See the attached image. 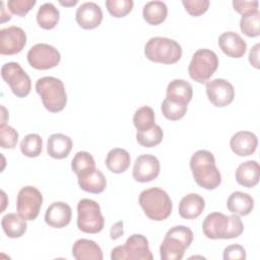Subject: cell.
I'll list each match as a JSON object with an SVG mask.
<instances>
[{
    "mask_svg": "<svg viewBox=\"0 0 260 260\" xmlns=\"http://www.w3.org/2000/svg\"><path fill=\"white\" fill-rule=\"evenodd\" d=\"M190 168L194 181L204 189L213 190L221 183V175L215 166V158L208 150H197L191 156Z\"/></svg>",
    "mask_w": 260,
    "mask_h": 260,
    "instance_id": "1",
    "label": "cell"
},
{
    "mask_svg": "<svg viewBox=\"0 0 260 260\" xmlns=\"http://www.w3.org/2000/svg\"><path fill=\"white\" fill-rule=\"evenodd\" d=\"M202 231L208 239H234L242 235L244 224L237 214L228 216L220 212H211L204 218Z\"/></svg>",
    "mask_w": 260,
    "mask_h": 260,
    "instance_id": "2",
    "label": "cell"
},
{
    "mask_svg": "<svg viewBox=\"0 0 260 260\" xmlns=\"http://www.w3.org/2000/svg\"><path fill=\"white\" fill-rule=\"evenodd\" d=\"M139 204L145 215L156 221L168 218L173 208L169 194L157 187L143 190L139 195Z\"/></svg>",
    "mask_w": 260,
    "mask_h": 260,
    "instance_id": "3",
    "label": "cell"
},
{
    "mask_svg": "<svg viewBox=\"0 0 260 260\" xmlns=\"http://www.w3.org/2000/svg\"><path fill=\"white\" fill-rule=\"evenodd\" d=\"M193 232L185 225L170 229L159 247L161 260H180L193 241Z\"/></svg>",
    "mask_w": 260,
    "mask_h": 260,
    "instance_id": "4",
    "label": "cell"
},
{
    "mask_svg": "<svg viewBox=\"0 0 260 260\" xmlns=\"http://www.w3.org/2000/svg\"><path fill=\"white\" fill-rule=\"evenodd\" d=\"M36 90L41 96L44 107L52 113L61 112L67 104V94L63 82L53 76L39 78Z\"/></svg>",
    "mask_w": 260,
    "mask_h": 260,
    "instance_id": "5",
    "label": "cell"
},
{
    "mask_svg": "<svg viewBox=\"0 0 260 260\" xmlns=\"http://www.w3.org/2000/svg\"><path fill=\"white\" fill-rule=\"evenodd\" d=\"M145 57L155 63L174 64L182 57L181 45L169 38L154 37L144 47Z\"/></svg>",
    "mask_w": 260,
    "mask_h": 260,
    "instance_id": "6",
    "label": "cell"
},
{
    "mask_svg": "<svg viewBox=\"0 0 260 260\" xmlns=\"http://www.w3.org/2000/svg\"><path fill=\"white\" fill-rule=\"evenodd\" d=\"M218 67L217 55L209 49H199L191 59L188 67L190 77L198 82H207Z\"/></svg>",
    "mask_w": 260,
    "mask_h": 260,
    "instance_id": "7",
    "label": "cell"
},
{
    "mask_svg": "<svg viewBox=\"0 0 260 260\" xmlns=\"http://www.w3.org/2000/svg\"><path fill=\"white\" fill-rule=\"evenodd\" d=\"M105 225V218L99 203L91 199H81L77 204V226L86 234H98Z\"/></svg>",
    "mask_w": 260,
    "mask_h": 260,
    "instance_id": "8",
    "label": "cell"
},
{
    "mask_svg": "<svg viewBox=\"0 0 260 260\" xmlns=\"http://www.w3.org/2000/svg\"><path fill=\"white\" fill-rule=\"evenodd\" d=\"M113 260H152L147 239L140 234L130 236L123 246L115 247L112 250Z\"/></svg>",
    "mask_w": 260,
    "mask_h": 260,
    "instance_id": "9",
    "label": "cell"
},
{
    "mask_svg": "<svg viewBox=\"0 0 260 260\" xmlns=\"http://www.w3.org/2000/svg\"><path fill=\"white\" fill-rule=\"evenodd\" d=\"M1 76L17 98H25L30 92V77L18 63H5L1 68Z\"/></svg>",
    "mask_w": 260,
    "mask_h": 260,
    "instance_id": "10",
    "label": "cell"
},
{
    "mask_svg": "<svg viewBox=\"0 0 260 260\" xmlns=\"http://www.w3.org/2000/svg\"><path fill=\"white\" fill-rule=\"evenodd\" d=\"M43 203V195L32 186L22 187L16 198L17 213L25 220H34L39 215Z\"/></svg>",
    "mask_w": 260,
    "mask_h": 260,
    "instance_id": "11",
    "label": "cell"
},
{
    "mask_svg": "<svg viewBox=\"0 0 260 260\" xmlns=\"http://www.w3.org/2000/svg\"><path fill=\"white\" fill-rule=\"evenodd\" d=\"M61 60L59 51L48 44H36L27 52V61L38 70H47L56 67Z\"/></svg>",
    "mask_w": 260,
    "mask_h": 260,
    "instance_id": "12",
    "label": "cell"
},
{
    "mask_svg": "<svg viewBox=\"0 0 260 260\" xmlns=\"http://www.w3.org/2000/svg\"><path fill=\"white\" fill-rule=\"evenodd\" d=\"M26 44L24 30L16 25L8 26L0 30V53L2 55H14L22 51Z\"/></svg>",
    "mask_w": 260,
    "mask_h": 260,
    "instance_id": "13",
    "label": "cell"
},
{
    "mask_svg": "<svg viewBox=\"0 0 260 260\" xmlns=\"http://www.w3.org/2000/svg\"><path fill=\"white\" fill-rule=\"evenodd\" d=\"M206 94L213 106L222 108L234 101L235 89L228 80L216 78L206 83Z\"/></svg>",
    "mask_w": 260,
    "mask_h": 260,
    "instance_id": "14",
    "label": "cell"
},
{
    "mask_svg": "<svg viewBox=\"0 0 260 260\" xmlns=\"http://www.w3.org/2000/svg\"><path fill=\"white\" fill-rule=\"evenodd\" d=\"M160 170L158 159L152 154L139 155L133 167L132 176L135 181L140 183L150 182L157 178Z\"/></svg>",
    "mask_w": 260,
    "mask_h": 260,
    "instance_id": "15",
    "label": "cell"
},
{
    "mask_svg": "<svg viewBox=\"0 0 260 260\" xmlns=\"http://www.w3.org/2000/svg\"><path fill=\"white\" fill-rule=\"evenodd\" d=\"M75 19L83 29L98 27L103 20V11L94 2H84L76 10Z\"/></svg>",
    "mask_w": 260,
    "mask_h": 260,
    "instance_id": "16",
    "label": "cell"
},
{
    "mask_svg": "<svg viewBox=\"0 0 260 260\" xmlns=\"http://www.w3.org/2000/svg\"><path fill=\"white\" fill-rule=\"evenodd\" d=\"M72 217L71 207L65 202H54L46 210L45 221L52 228L62 229L66 226Z\"/></svg>",
    "mask_w": 260,
    "mask_h": 260,
    "instance_id": "17",
    "label": "cell"
},
{
    "mask_svg": "<svg viewBox=\"0 0 260 260\" xmlns=\"http://www.w3.org/2000/svg\"><path fill=\"white\" fill-rule=\"evenodd\" d=\"M218 46L221 51L231 58H241L245 55L247 44L242 37L235 31H225L218 38Z\"/></svg>",
    "mask_w": 260,
    "mask_h": 260,
    "instance_id": "18",
    "label": "cell"
},
{
    "mask_svg": "<svg viewBox=\"0 0 260 260\" xmlns=\"http://www.w3.org/2000/svg\"><path fill=\"white\" fill-rule=\"evenodd\" d=\"M258 145L257 136L250 131H239L235 133L231 140L232 150L239 156H248L255 152Z\"/></svg>",
    "mask_w": 260,
    "mask_h": 260,
    "instance_id": "19",
    "label": "cell"
},
{
    "mask_svg": "<svg viewBox=\"0 0 260 260\" xmlns=\"http://www.w3.org/2000/svg\"><path fill=\"white\" fill-rule=\"evenodd\" d=\"M260 178V166L256 160L242 162L236 171V181L246 188L255 187Z\"/></svg>",
    "mask_w": 260,
    "mask_h": 260,
    "instance_id": "20",
    "label": "cell"
},
{
    "mask_svg": "<svg viewBox=\"0 0 260 260\" xmlns=\"http://www.w3.org/2000/svg\"><path fill=\"white\" fill-rule=\"evenodd\" d=\"M77 177H78L79 187L86 192L100 194L106 189V186H107L106 177L96 168L88 172H85Z\"/></svg>",
    "mask_w": 260,
    "mask_h": 260,
    "instance_id": "21",
    "label": "cell"
},
{
    "mask_svg": "<svg viewBox=\"0 0 260 260\" xmlns=\"http://www.w3.org/2000/svg\"><path fill=\"white\" fill-rule=\"evenodd\" d=\"M72 256L76 260H102L103 252L94 241L79 239L73 244Z\"/></svg>",
    "mask_w": 260,
    "mask_h": 260,
    "instance_id": "22",
    "label": "cell"
},
{
    "mask_svg": "<svg viewBox=\"0 0 260 260\" xmlns=\"http://www.w3.org/2000/svg\"><path fill=\"white\" fill-rule=\"evenodd\" d=\"M72 149V140L69 136L62 133L52 134L48 138L47 152L48 154L57 159H62L68 156Z\"/></svg>",
    "mask_w": 260,
    "mask_h": 260,
    "instance_id": "23",
    "label": "cell"
},
{
    "mask_svg": "<svg viewBox=\"0 0 260 260\" xmlns=\"http://www.w3.org/2000/svg\"><path fill=\"white\" fill-rule=\"evenodd\" d=\"M204 207V199L196 193H190L181 199L179 214L185 219H194L202 213Z\"/></svg>",
    "mask_w": 260,
    "mask_h": 260,
    "instance_id": "24",
    "label": "cell"
},
{
    "mask_svg": "<svg viewBox=\"0 0 260 260\" xmlns=\"http://www.w3.org/2000/svg\"><path fill=\"white\" fill-rule=\"evenodd\" d=\"M228 209L237 215H248L254 207V199L248 193L241 191L233 192L226 201Z\"/></svg>",
    "mask_w": 260,
    "mask_h": 260,
    "instance_id": "25",
    "label": "cell"
},
{
    "mask_svg": "<svg viewBox=\"0 0 260 260\" xmlns=\"http://www.w3.org/2000/svg\"><path fill=\"white\" fill-rule=\"evenodd\" d=\"M193 89L192 85L184 79H174L167 87L166 99L188 105L192 100Z\"/></svg>",
    "mask_w": 260,
    "mask_h": 260,
    "instance_id": "26",
    "label": "cell"
},
{
    "mask_svg": "<svg viewBox=\"0 0 260 260\" xmlns=\"http://www.w3.org/2000/svg\"><path fill=\"white\" fill-rule=\"evenodd\" d=\"M131 162L130 154L123 148L111 149L106 157V166L109 171L115 174H121L127 171Z\"/></svg>",
    "mask_w": 260,
    "mask_h": 260,
    "instance_id": "27",
    "label": "cell"
},
{
    "mask_svg": "<svg viewBox=\"0 0 260 260\" xmlns=\"http://www.w3.org/2000/svg\"><path fill=\"white\" fill-rule=\"evenodd\" d=\"M1 226L8 238L15 239L21 237L26 232V220L18 213H7L2 217Z\"/></svg>",
    "mask_w": 260,
    "mask_h": 260,
    "instance_id": "28",
    "label": "cell"
},
{
    "mask_svg": "<svg viewBox=\"0 0 260 260\" xmlns=\"http://www.w3.org/2000/svg\"><path fill=\"white\" fill-rule=\"evenodd\" d=\"M142 15L148 24L157 25L167 18L168 7L162 1H149L143 6Z\"/></svg>",
    "mask_w": 260,
    "mask_h": 260,
    "instance_id": "29",
    "label": "cell"
},
{
    "mask_svg": "<svg viewBox=\"0 0 260 260\" xmlns=\"http://www.w3.org/2000/svg\"><path fill=\"white\" fill-rule=\"evenodd\" d=\"M59 10L52 3H44L38 10L37 21L44 29L54 28L59 21Z\"/></svg>",
    "mask_w": 260,
    "mask_h": 260,
    "instance_id": "30",
    "label": "cell"
},
{
    "mask_svg": "<svg viewBox=\"0 0 260 260\" xmlns=\"http://www.w3.org/2000/svg\"><path fill=\"white\" fill-rule=\"evenodd\" d=\"M153 110L148 106H143L136 110L133 116V124L137 131H145L155 125Z\"/></svg>",
    "mask_w": 260,
    "mask_h": 260,
    "instance_id": "31",
    "label": "cell"
},
{
    "mask_svg": "<svg viewBox=\"0 0 260 260\" xmlns=\"http://www.w3.org/2000/svg\"><path fill=\"white\" fill-rule=\"evenodd\" d=\"M20 151L27 157H37L41 154L43 148V139L37 133H30L24 136L20 142Z\"/></svg>",
    "mask_w": 260,
    "mask_h": 260,
    "instance_id": "32",
    "label": "cell"
},
{
    "mask_svg": "<svg viewBox=\"0 0 260 260\" xmlns=\"http://www.w3.org/2000/svg\"><path fill=\"white\" fill-rule=\"evenodd\" d=\"M164 138V132L160 126L154 125L148 130L137 131L136 139L137 142L143 147H153L161 142Z\"/></svg>",
    "mask_w": 260,
    "mask_h": 260,
    "instance_id": "33",
    "label": "cell"
},
{
    "mask_svg": "<svg viewBox=\"0 0 260 260\" xmlns=\"http://www.w3.org/2000/svg\"><path fill=\"white\" fill-rule=\"evenodd\" d=\"M259 21H260L259 10L248 12L242 16L240 21V28L246 36L250 38L258 37L260 35Z\"/></svg>",
    "mask_w": 260,
    "mask_h": 260,
    "instance_id": "34",
    "label": "cell"
},
{
    "mask_svg": "<svg viewBox=\"0 0 260 260\" xmlns=\"http://www.w3.org/2000/svg\"><path fill=\"white\" fill-rule=\"evenodd\" d=\"M72 171L77 175H81L85 172H88L95 168V161L92 155L87 151H78L72 161H71Z\"/></svg>",
    "mask_w": 260,
    "mask_h": 260,
    "instance_id": "35",
    "label": "cell"
},
{
    "mask_svg": "<svg viewBox=\"0 0 260 260\" xmlns=\"http://www.w3.org/2000/svg\"><path fill=\"white\" fill-rule=\"evenodd\" d=\"M187 107L188 105L177 103L168 99H165L161 103V112L162 115L171 120V121H177L182 119L185 114L187 113Z\"/></svg>",
    "mask_w": 260,
    "mask_h": 260,
    "instance_id": "36",
    "label": "cell"
},
{
    "mask_svg": "<svg viewBox=\"0 0 260 260\" xmlns=\"http://www.w3.org/2000/svg\"><path fill=\"white\" fill-rule=\"evenodd\" d=\"M134 2L132 0H107L106 7L111 15L114 17H124L133 8Z\"/></svg>",
    "mask_w": 260,
    "mask_h": 260,
    "instance_id": "37",
    "label": "cell"
},
{
    "mask_svg": "<svg viewBox=\"0 0 260 260\" xmlns=\"http://www.w3.org/2000/svg\"><path fill=\"white\" fill-rule=\"evenodd\" d=\"M18 142L17 131L6 124L0 125V145L2 148H14Z\"/></svg>",
    "mask_w": 260,
    "mask_h": 260,
    "instance_id": "38",
    "label": "cell"
},
{
    "mask_svg": "<svg viewBox=\"0 0 260 260\" xmlns=\"http://www.w3.org/2000/svg\"><path fill=\"white\" fill-rule=\"evenodd\" d=\"M36 5V0H9L7 2L8 9L18 16H25L27 12Z\"/></svg>",
    "mask_w": 260,
    "mask_h": 260,
    "instance_id": "39",
    "label": "cell"
},
{
    "mask_svg": "<svg viewBox=\"0 0 260 260\" xmlns=\"http://www.w3.org/2000/svg\"><path fill=\"white\" fill-rule=\"evenodd\" d=\"M182 4L190 15L199 16L207 11L210 2L208 0H183Z\"/></svg>",
    "mask_w": 260,
    "mask_h": 260,
    "instance_id": "40",
    "label": "cell"
},
{
    "mask_svg": "<svg viewBox=\"0 0 260 260\" xmlns=\"http://www.w3.org/2000/svg\"><path fill=\"white\" fill-rule=\"evenodd\" d=\"M223 259H246V251L241 245H230L223 251Z\"/></svg>",
    "mask_w": 260,
    "mask_h": 260,
    "instance_id": "41",
    "label": "cell"
},
{
    "mask_svg": "<svg viewBox=\"0 0 260 260\" xmlns=\"http://www.w3.org/2000/svg\"><path fill=\"white\" fill-rule=\"evenodd\" d=\"M258 5H259V2L257 0H255V1H237V0H235V1H233L234 9L242 15H244L248 12H251V11L258 10Z\"/></svg>",
    "mask_w": 260,
    "mask_h": 260,
    "instance_id": "42",
    "label": "cell"
},
{
    "mask_svg": "<svg viewBox=\"0 0 260 260\" xmlns=\"http://www.w3.org/2000/svg\"><path fill=\"white\" fill-rule=\"evenodd\" d=\"M249 61L250 63L255 67V68H259V44H256L252 47V49L250 50V54H249Z\"/></svg>",
    "mask_w": 260,
    "mask_h": 260,
    "instance_id": "43",
    "label": "cell"
},
{
    "mask_svg": "<svg viewBox=\"0 0 260 260\" xmlns=\"http://www.w3.org/2000/svg\"><path fill=\"white\" fill-rule=\"evenodd\" d=\"M123 234H124V231H123V222H122V221L116 222V223L112 226V229H111V239H112V240H116V239L120 238Z\"/></svg>",
    "mask_w": 260,
    "mask_h": 260,
    "instance_id": "44",
    "label": "cell"
},
{
    "mask_svg": "<svg viewBox=\"0 0 260 260\" xmlns=\"http://www.w3.org/2000/svg\"><path fill=\"white\" fill-rule=\"evenodd\" d=\"M5 8H4V2L1 1V12H0V18H1V22H5L6 20H9L11 18L10 14H5L4 13Z\"/></svg>",
    "mask_w": 260,
    "mask_h": 260,
    "instance_id": "45",
    "label": "cell"
},
{
    "mask_svg": "<svg viewBox=\"0 0 260 260\" xmlns=\"http://www.w3.org/2000/svg\"><path fill=\"white\" fill-rule=\"evenodd\" d=\"M77 0H70V1H60L59 3L61 4V5H64V6H73V5H75V4H77Z\"/></svg>",
    "mask_w": 260,
    "mask_h": 260,
    "instance_id": "46",
    "label": "cell"
}]
</instances>
